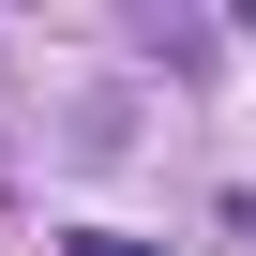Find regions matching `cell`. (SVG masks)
I'll return each instance as SVG.
<instances>
[{"instance_id":"obj_1","label":"cell","mask_w":256,"mask_h":256,"mask_svg":"<svg viewBox=\"0 0 256 256\" xmlns=\"http://www.w3.org/2000/svg\"><path fill=\"white\" fill-rule=\"evenodd\" d=\"M76 256H151V241H136V226H76Z\"/></svg>"}]
</instances>
